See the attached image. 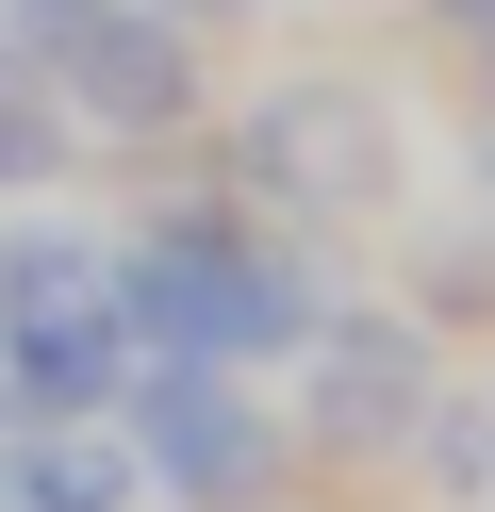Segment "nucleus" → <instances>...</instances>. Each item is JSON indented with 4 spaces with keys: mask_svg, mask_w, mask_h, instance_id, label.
<instances>
[{
    "mask_svg": "<svg viewBox=\"0 0 495 512\" xmlns=\"http://www.w3.org/2000/svg\"><path fill=\"white\" fill-rule=\"evenodd\" d=\"M132 265L83 232H0V397L17 413H99L132 397Z\"/></svg>",
    "mask_w": 495,
    "mask_h": 512,
    "instance_id": "1",
    "label": "nucleus"
},
{
    "mask_svg": "<svg viewBox=\"0 0 495 512\" xmlns=\"http://www.w3.org/2000/svg\"><path fill=\"white\" fill-rule=\"evenodd\" d=\"M446 17H495V0H446Z\"/></svg>",
    "mask_w": 495,
    "mask_h": 512,
    "instance_id": "8",
    "label": "nucleus"
},
{
    "mask_svg": "<svg viewBox=\"0 0 495 512\" xmlns=\"http://www.w3.org/2000/svg\"><path fill=\"white\" fill-rule=\"evenodd\" d=\"M132 479L182 512H264L281 496V413L248 364H132Z\"/></svg>",
    "mask_w": 495,
    "mask_h": 512,
    "instance_id": "2",
    "label": "nucleus"
},
{
    "mask_svg": "<svg viewBox=\"0 0 495 512\" xmlns=\"http://www.w3.org/2000/svg\"><path fill=\"white\" fill-rule=\"evenodd\" d=\"M248 166H281L314 215H363V199H396V116H380V83H297L248 116Z\"/></svg>",
    "mask_w": 495,
    "mask_h": 512,
    "instance_id": "5",
    "label": "nucleus"
},
{
    "mask_svg": "<svg viewBox=\"0 0 495 512\" xmlns=\"http://www.w3.org/2000/svg\"><path fill=\"white\" fill-rule=\"evenodd\" d=\"M314 430H330V446H413V430H429V364H413V331H330V364H314Z\"/></svg>",
    "mask_w": 495,
    "mask_h": 512,
    "instance_id": "7",
    "label": "nucleus"
},
{
    "mask_svg": "<svg viewBox=\"0 0 495 512\" xmlns=\"http://www.w3.org/2000/svg\"><path fill=\"white\" fill-rule=\"evenodd\" d=\"M17 50L83 116H116V133H165L182 116V34H149L132 0H17Z\"/></svg>",
    "mask_w": 495,
    "mask_h": 512,
    "instance_id": "4",
    "label": "nucleus"
},
{
    "mask_svg": "<svg viewBox=\"0 0 495 512\" xmlns=\"http://www.w3.org/2000/svg\"><path fill=\"white\" fill-rule=\"evenodd\" d=\"M297 265H264V248L231 232H149L132 248V347L149 364H264V347H297Z\"/></svg>",
    "mask_w": 495,
    "mask_h": 512,
    "instance_id": "3",
    "label": "nucleus"
},
{
    "mask_svg": "<svg viewBox=\"0 0 495 512\" xmlns=\"http://www.w3.org/2000/svg\"><path fill=\"white\" fill-rule=\"evenodd\" d=\"M149 479H132L116 430H83V413H17L0 430V512H132Z\"/></svg>",
    "mask_w": 495,
    "mask_h": 512,
    "instance_id": "6",
    "label": "nucleus"
}]
</instances>
